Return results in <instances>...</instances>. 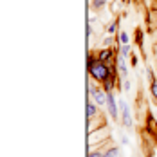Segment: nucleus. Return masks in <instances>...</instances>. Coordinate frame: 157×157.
<instances>
[{"instance_id":"obj_1","label":"nucleus","mask_w":157,"mask_h":157,"mask_svg":"<svg viewBox=\"0 0 157 157\" xmlns=\"http://www.w3.org/2000/svg\"><path fill=\"white\" fill-rule=\"evenodd\" d=\"M90 74L96 79H99V81H107L110 76V71H109V67H107L105 62L96 60V62H90Z\"/></svg>"},{"instance_id":"obj_2","label":"nucleus","mask_w":157,"mask_h":157,"mask_svg":"<svg viewBox=\"0 0 157 157\" xmlns=\"http://www.w3.org/2000/svg\"><path fill=\"white\" fill-rule=\"evenodd\" d=\"M119 109L123 112V125L126 128H130L132 126V116H130V109H128V105H126L125 101H119Z\"/></svg>"},{"instance_id":"obj_3","label":"nucleus","mask_w":157,"mask_h":157,"mask_svg":"<svg viewBox=\"0 0 157 157\" xmlns=\"http://www.w3.org/2000/svg\"><path fill=\"white\" fill-rule=\"evenodd\" d=\"M107 107H109V114L112 119H117V105H116V99H114V94L109 92V98H107Z\"/></svg>"},{"instance_id":"obj_4","label":"nucleus","mask_w":157,"mask_h":157,"mask_svg":"<svg viewBox=\"0 0 157 157\" xmlns=\"http://www.w3.org/2000/svg\"><path fill=\"white\" fill-rule=\"evenodd\" d=\"M94 101H96V105H107V98H109V92L105 90H96L94 94Z\"/></svg>"},{"instance_id":"obj_5","label":"nucleus","mask_w":157,"mask_h":157,"mask_svg":"<svg viewBox=\"0 0 157 157\" xmlns=\"http://www.w3.org/2000/svg\"><path fill=\"white\" fill-rule=\"evenodd\" d=\"M87 117H89V119L96 117V105L92 103V101H89V103H87Z\"/></svg>"},{"instance_id":"obj_6","label":"nucleus","mask_w":157,"mask_h":157,"mask_svg":"<svg viewBox=\"0 0 157 157\" xmlns=\"http://www.w3.org/2000/svg\"><path fill=\"white\" fill-rule=\"evenodd\" d=\"M119 148H110V150H107L105 154H103V157H119Z\"/></svg>"},{"instance_id":"obj_7","label":"nucleus","mask_w":157,"mask_h":157,"mask_svg":"<svg viewBox=\"0 0 157 157\" xmlns=\"http://www.w3.org/2000/svg\"><path fill=\"white\" fill-rule=\"evenodd\" d=\"M109 58H110V51H101V52H99V60H101V62H107Z\"/></svg>"},{"instance_id":"obj_8","label":"nucleus","mask_w":157,"mask_h":157,"mask_svg":"<svg viewBox=\"0 0 157 157\" xmlns=\"http://www.w3.org/2000/svg\"><path fill=\"white\" fill-rule=\"evenodd\" d=\"M128 52H130L128 44H123V47H121V56H123V58H126V56H128Z\"/></svg>"},{"instance_id":"obj_9","label":"nucleus","mask_w":157,"mask_h":157,"mask_svg":"<svg viewBox=\"0 0 157 157\" xmlns=\"http://www.w3.org/2000/svg\"><path fill=\"white\" fill-rule=\"evenodd\" d=\"M105 2H107V0H92V6H94L96 9H99V7L105 6Z\"/></svg>"},{"instance_id":"obj_10","label":"nucleus","mask_w":157,"mask_h":157,"mask_svg":"<svg viewBox=\"0 0 157 157\" xmlns=\"http://www.w3.org/2000/svg\"><path fill=\"white\" fill-rule=\"evenodd\" d=\"M152 94L157 99V79H152Z\"/></svg>"},{"instance_id":"obj_11","label":"nucleus","mask_w":157,"mask_h":157,"mask_svg":"<svg viewBox=\"0 0 157 157\" xmlns=\"http://www.w3.org/2000/svg\"><path fill=\"white\" fill-rule=\"evenodd\" d=\"M119 40H121V44H128V34L126 33H121L119 34Z\"/></svg>"},{"instance_id":"obj_12","label":"nucleus","mask_w":157,"mask_h":157,"mask_svg":"<svg viewBox=\"0 0 157 157\" xmlns=\"http://www.w3.org/2000/svg\"><path fill=\"white\" fill-rule=\"evenodd\" d=\"M116 27H117V24L114 22V24H110V27H109V33H114L116 31Z\"/></svg>"},{"instance_id":"obj_13","label":"nucleus","mask_w":157,"mask_h":157,"mask_svg":"<svg viewBox=\"0 0 157 157\" xmlns=\"http://www.w3.org/2000/svg\"><path fill=\"white\" fill-rule=\"evenodd\" d=\"M89 157H103V154H99V152H92Z\"/></svg>"},{"instance_id":"obj_14","label":"nucleus","mask_w":157,"mask_h":157,"mask_svg":"<svg viewBox=\"0 0 157 157\" xmlns=\"http://www.w3.org/2000/svg\"><path fill=\"white\" fill-rule=\"evenodd\" d=\"M125 90H130V81H125Z\"/></svg>"}]
</instances>
